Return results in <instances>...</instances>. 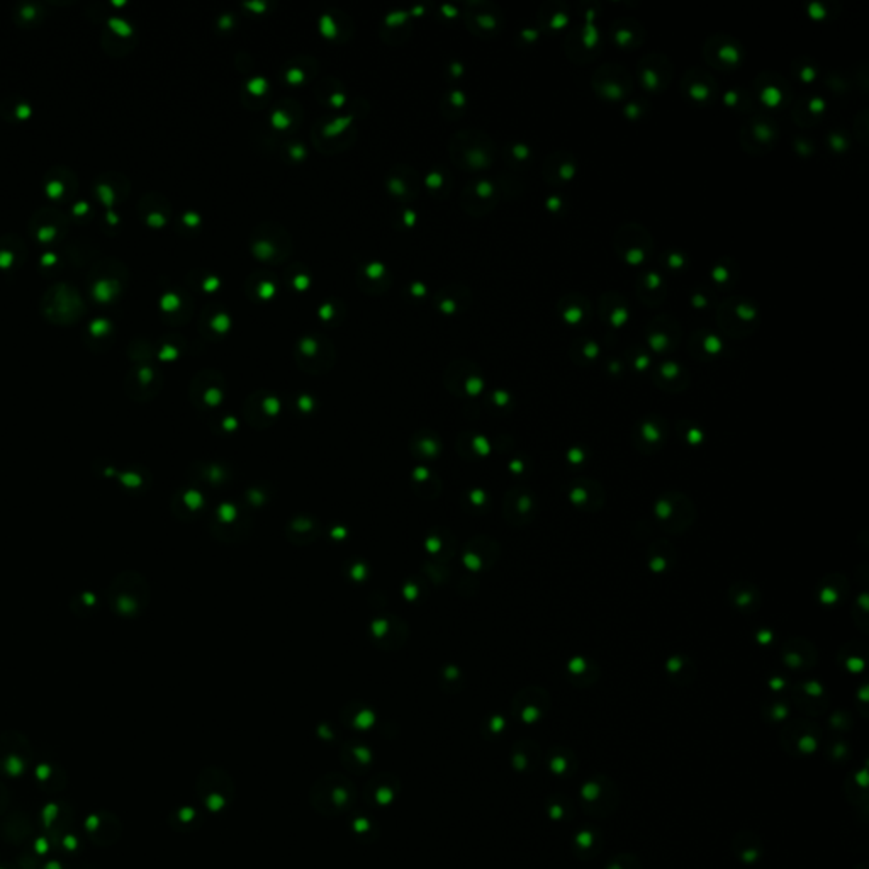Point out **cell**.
I'll use <instances>...</instances> for the list:
<instances>
[{"mask_svg": "<svg viewBox=\"0 0 869 869\" xmlns=\"http://www.w3.org/2000/svg\"><path fill=\"white\" fill-rule=\"evenodd\" d=\"M654 515L667 533H683L695 521V504L683 492H666L655 501Z\"/></svg>", "mask_w": 869, "mask_h": 869, "instance_id": "obj_1", "label": "cell"}, {"mask_svg": "<svg viewBox=\"0 0 869 869\" xmlns=\"http://www.w3.org/2000/svg\"><path fill=\"white\" fill-rule=\"evenodd\" d=\"M667 440V423L662 416L650 415L642 418L635 425L632 432V442L638 452L650 455L659 452Z\"/></svg>", "mask_w": 869, "mask_h": 869, "instance_id": "obj_2", "label": "cell"}, {"mask_svg": "<svg viewBox=\"0 0 869 869\" xmlns=\"http://www.w3.org/2000/svg\"><path fill=\"white\" fill-rule=\"evenodd\" d=\"M569 501L579 511L595 513L604 506L607 492L597 480L576 479L569 486Z\"/></svg>", "mask_w": 869, "mask_h": 869, "instance_id": "obj_3", "label": "cell"}, {"mask_svg": "<svg viewBox=\"0 0 869 869\" xmlns=\"http://www.w3.org/2000/svg\"><path fill=\"white\" fill-rule=\"evenodd\" d=\"M783 661L791 669H808L817 662V649L805 638H791L783 645Z\"/></svg>", "mask_w": 869, "mask_h": 869, "instance_id": "obj_4", "label": "cell"}, {"mask_svg": "<svg viewBox=\"0 0 869 869\" xmlns=\"http://www.w3.org/2000/svg\"><path fill=\"white\" fill-rule=\"evenodd\" d=\"M729 600L735 609L752 615L760 608V591L746 579H739L729 589Z\"/></svg>", "mask_w": 869, "mask_h": 869, "instance_id": "obj_5", "label": "cell"}, {"mask_svg": "<svg viewBox=\"0 0 869 869\" xmlns=\"http://www.w3.org/2000/svg\"><path fill=\"white\" fill-rule=\"evenodd\" d=\"M718 316H720V321H729L734 320L737 321V324H735L734 329V335H737V329L741 328V336L747 335V324H752L755 321V317H758V309H755L749 300L746 299H730L724 303V306H722L720 312H718Z\"/></svg>", "mask_w": 869, "mask_h": 869, "instance_id": "obj_6", "label": "cell"}, {"mask_svg": "<svg viewBox=\"0 0 869 869\" xmlns=\"http://www.w3.org/2000/svg\"><path fill=\"white\" fill-rule=\"evenodd\" d=\"M640 226H632V228H624L620 229V233H618L616 236V250L620 252L621 257L625 258L626 262L630 263H642L647 258V255H649L650 248H652V241L650 243H640L637 245V233Z\"/></svg>", "mask_w": 869, "mask_h": 869, "instance_id": "obj_7", "label": "cell"}, {"mask_svg": "<svg viewBox=\"0 0 869 869\" xmlns=\"http://www.w3.org/2000/svg\"><path fill=\"white\" fill-rule=\"evenodd\" d=\"M674 321H671L669 317H661V320L654 321V323L650 324L649 329V345L650 348L654 350V352L657 353H664V352H669V350L674 348L676 341H678V332L672 333L671 329L676 328Z\"/></svg>", "mask_w": 869, "mask_h": 869, "instance_id": "obj_8", "label": "cell"}, {"mask_svg": "<svg viewBox=\"0 0 869 869\" xmlns=\"http://www.w3.org/2000/svg\"><path fill=\"white\" fill-rule=\"evenodd\" d=\"M652 379H654L655 386L669 392H679L686 389L689 382L686 370L674 362L662 363V365L654 372Z\"/></svg>", "mask_w": 869, "mask_h": 869, "instance_id": "obj_9", "label": "cell"}, {"mask_svg": "<svg viewBox=\"0 0 869 869\" xmlns=\"http://www.w3.org/2000/svg\"><path fill=\"white\" fill-rule=\"evenodd\" d=\"M847 591H849V583H847L846 576L830 574L817 588V596L820 603L827 604V607H834V604L844 600Z\"/></svg>", "mask_w": 869, "mask_h": 869, "instance_id": "obj_10", "label": "cell"}, {"mask_svg": "<svg viewBox=\"0 0 869 869\" xmlns=\"http://www.w3.org/2000/svg\"><path fill=\"white\" fill-rule=\"evenodd\" d=\"M674 562H676L674 547H672L667 540H657L649 549V559H647V564H649V569L652 572H655V574H661V572L667 571Z\"/></svg>", "mask_w": 869, "mask_h": 869, "instance_id": "obj_11", "label": "cell"}, {"mask_svg": "<svg viewBox=\"0 0 869 869\" xmlns=\"http://www.w3.org/2000/svg\"><path fill=\"white\" fill-rule=\"evenodd\" d=\"M559 311H561V316L569 324L583 323V321L591 315V308H589L588 299L581 298V296L564 298L561 306H559Z\"/></svg>", "mask_w": 869, "mask_h": 869, "instance_id": "obj_12", "label": "cell"}, {"mask_svg": "<svg viewBox=\"0 0 869 869\" xmlns=\"http://www.w3.org/2000/svg\"><path fill=\"white\" fill-rule=\"evenodd\" d=\"M620 299L621 298H618L616 294H608L604 296L603 304H601V316L615 328H620L628 317V309Z\"/></svg>", "mask_w": 869, "mask_h": 869, "instance_id": "obj_13", "label": "cell"}, {"mask_svg": "<svg viewBox=\"0 0 869 869\" xmlns=\"http://www.w3.org/2000/svg\"><path fill=\"white\" fill-rule=\"evenodd\" d=\"M562 157H564V152L554 153L552 157H550V160H552L554 163H557V165H555L554 172L549 174L550 181H552V182L571 181V178L574 177V172H576L574 158H572L569 153L566 154V160H562Z\"/></svg>", "mask_w": 869, "mask_h": 869, "instance_id": "obj_14", "label": "cell"}, {"mask_svg": "<svg viewBox=\"0 0 869 869\" xmlns=\"http://www.w3.org/2000/svg\"><path fill=\"white\" fill-rule=\"evenodd\" d=\"M713 54L718 58V63L725 66V68H730V66H735L739 63V60H741V51L737 49V46H735L734 41H720V44L717 46L715 49H713Z\"/></svg>", "mask_w": 869, "mask_h": 869, "instance_id": "obj_15", "label": "cell"}, {"mask_svg": "<svg viewBox=\"0 0 869 869\" xmlns=\"http://www.w3.org/2000/svg\"><path fill=\"white\" fill-rule=\"evenodd\" d=\"M578 345H581V348L579 350L572 348V357L581 353V357L584 358V362H592L597 357V353H600V346H597L595 341L589 340V338H581V341Z\"/></svg>", "mask_w": 869, "mask_h": 869, "instance_id": "obj_16", "label": "cell"}, {"mask_svg": "<svg viewBox=\"0 0 869 869\" xmlns=\"http://www.w3.org/2000/svg\"><path fill=\"white\" fill-rule=\"evenodd\" d=\"M859 645H861V642H858V645H856V650H854L856 654H847L846 650L841 649V652H842V655H841V661H842L844 664H846V666L849 667L851 671H859V669H863L864 662H866V652H863V654H858Z\"/></svg>", "mask_w": 869, "mask_h": 869, "instance_id": "obj_17", "label": "cell"}, {"mask_svg": "<svg viewBox=\"0 0 869 869\" xmlns=\"http://www.w3.org/2000/svg\"><path fill=\"white\" fill-rule=\"evenodd\" d=\"M645 291H661L664 292V281L661 275L657 274V272H649L647 275H643L642 281H640V294H643Z\"/></svg>", "mask_w": 869, "mask_h": 869, "instance_id": "obj_18", "label": "cell"}, {"mask_svg": "<svg viewBox=\"0 0 869 869\" xmlns=\"http://www.w3.org/2000/svg\"><path fill=\"white\" fill-rule=\"evenodd\" d=\"M615 40H616V44L624 46V48H628V46L637 44V41H635V35H633L632 31H630L628 26L620 28L616 24V26H615Z\"/></svg>", "mask_w": 869, "mask_h": 869, "instance_id": "obj_19", "label": "cell"}, {"mask_svg": "<svg viewBox=\"0 0 869 869\" xmlns=\"http://www.w3.org/2000/svg\"><path fill=\"white\" fill-rule=\"evenodd\" d=\"M701 340H703V344H701V345H703L705 355H708V357H713V355L720 353L722 344H720V340H718L715 335H712V333H706V335L701 338Z\"/></svg>", "mask_w": 869, "mask_h": 869, "instance_id": "obj_20", "label": "cell"}]
</instances>
